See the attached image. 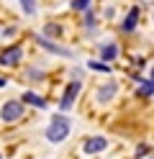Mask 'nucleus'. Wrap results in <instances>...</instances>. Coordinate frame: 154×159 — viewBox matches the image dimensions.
<instances>
[{"instance_id":"f257e3e1","label":"nucleus","mask_w":154,"mask_h":159,"mask_svg":"<svg viewBox=\"0 0 154 159\" xmlns=\"http://www.w3.org/2000/svg\"><path fill=\"white\" fill-rule=\"evenodd\" d=\"M69 128H72V121L67 116H54L51 123H49V128H46V139L51 144H62L69 136Z\"/></svg>"},{"instance_id":"f03ea898","label":"nucleus","mask_w":154,"mask_h":159,"mask_svg":"<svg viewBox=\"0 0 154 159\" xmlns=\"http://www.w3.org/2000/svg\"><path fill=\"white\" fill-rule=\"evenodd\" d=\"M0 116H3V121H8V123L18 121V118L23 116V103H18V100H8V103L3 105V111H0Z\"/></svg>"},{"instance_id":"7ed1b4c3","label":"nucleus","mask_w":154,"mask_h":159,"mask_svg":"<svg viewBox=\"0 0 154 159\" xmlns=\"http://www.w3.org/2000/svg\"><path fill=\"white\" fill-rule=\"evenodd\" d=\"M108 146V141L103 136H92V139H87L85 144H82V152L85 154H98V152H103V149Z\"/></svg>"},{"instance_id":"20e7f679","label":"nucleus","mask_w":154,"mask_h":159,"mask_svg":"<svg viewBox=\"0 0 154 159\" xmlns=\"http://www.w3.org/2000/svg\"><path fill=\"white\" fill-rule=\"evenodd\" d=\"M21 54H23V52H21L18 46H13V49H5V52L0 54V64H3V67H16V64L21 62Z\"/></svg>"},{"instance_id":"39448f33","label":"nucleus","mask_w":154,"mask_h":159,"mask_svg":"<svg viewBox=\"0 0 154 159\" xmlns=\"http://www.w3.org/2000/svg\"><path fill=\"white\" fill-rule=\"evenodd\" d=\"M77 93H80V82H69L67 85V90H64V98H62V108H64V111H67V108H72V103H75V98H77Z\"/></svg>"},{"instance_id":"423d86ee","label":"nucleus","mask_w":154,"mask_h":159,"mask_svg":"<svg viewBox=\"0 0 154 159\" xmlns=\"http://www.w3.org/2000/svg\"><path fill=\"white\" fill-rule=\"evenodd\" d=\"M116 93H118V85H116V82H108V85L98 87V100H100V103H110Z\"/></svg>"},{"instance_id":"0eeeda50","label":"nucleus","mask_w":154,"mask_h":159,"mask_svg":"<svg viewBox=\"0 0 154 159\" xmlns=\"http://www.w3.org/2000/svg\"><path fill=\"white\" fill-rule=\"evenodd\" d=\"M36 41L41 44V46H44V49H49V52H57V54H62V57H72V52H69V49H64V46H57V44H51V41H46V39H36Z\"/></svg>"},{"instance_id":"6e6552de","label":"nucleus","mask_w":154,"mask_h":159,"mask_svg":"<svg viewBox=\"0 0 154 159\" xmlns=\"http://www.w3.org/2000/svg\"><path fill=\"white\" fill-rule=\"evenodd\" d=\"M136 21H139V8H133V11H128V18L123 21V31H133L136 28Z\"/></svg>"},{"instance_id":"1a4fd4ad","label":"nucleus","mask_w":154,"mask_h":159,"mask_svg":"<svg viewBox=\"0 0 154 159\" xmlns=\"http://www.w3.org/2000/svg\"><path fill=\"white\" fill-rule=\"evenodd\" d=\"M100 57L108 59V62H110V59H116V57H118V46H116V44H103V46H100Z\"/></svg>"},{"instance_id":"9d476101","label":"nucleus","mask_w":154,"mask_h":159,"mask_svg":"<svg viewBox=\"0 0 154 159\" xmlns=\"http://www.w3.org/2000/svg\"><path fill=\"white\" fill-rule=\"evenodd\" d=\"M23 103H31V105H36V108H46V100H44V98H39L36 93H26L23 95Z\"/></svg>"},{"instance_id":"9b49d317","label":"nucleus","mask_w":154,"mask_h":159,"mask_svg":"<svg viewBox=\"0 0 154 159\" xmlns=\"http://www.w3.org/2000/svg\"><path fill=\"white\" fill-rule=\"evenodd\" d=\"M21 5H23V13L26 16H34L36 13V0H21Z\"/></svg>"},{"instance_id":"f8f14e48","label":"nucleus","mask_w":154,"mask_h":159,"mask_svg":"<svg viewBox=\"0 0 154 159\" xmlns=\"http://www.w3.org/2000/svg\"><path fill=\"white\" fill-rule=\"evenodd\" d=\"M44 34H49V36H54V39H57V36H62V28L54 26V23H46V26H44Z\"/></svg>"},{"instance_id":"ddd939ff","label":"nucleus","mask_w":154,"mask_h":159,"mask_svg":"<svg viewBox=\"0 0 154 159\" xmlns=\"http://www.w3.org/2000/svg\"><path fill=\"white\" fill-rule=\"evenodd\" d=\"M139 82H141L139 95H152V93H154V82H144V80H139Z\"/></svg>"},{"instance_id":"4468645a","label":"nucleus","mask_w":154,"mask_h":159,"mask_svg":"<svg viewBox=\"0 0 154 159\" xmlns=\"http://www.w3.org/2000/svg\"><path fill=\"white\" fill-rule=\"evenodd\" d=\"M90 69H100V72H110V67L105 62H98V59H92L90 62Z\"/></svg>"},{"instance_id":"2eb2a0df","label":"nucleus","mask_w":154,"mask_h":159,"mask_svg":"<svg viewBox=\"0 0 154 159\" xmlns=\"http://www.w3.org/2000/svg\"><path fill=\"white\" fill-rule=\"evenodd\" d=\"M87 5H90V0H72V8L75 11H87Z\"/></svg>"},{"instance_id":"dca6fc26","label":"nucleus","mask_w":154,"mask_h":159,"mask_svg":"<svg viewBox=\"0 0 154 159\" xmlns=\"http://www.w3.org/2000/svg\"><path fill=\"white\" fill-rule=\"evenodd\" d=\"M3 85H5V80H3V77H0V87H3Z\"/></svg>"},{"instance_id":"f3484780","label":"nucleus","mask_w":154,"mask_h":159,"mask_svg":"<svg viewBox=\"0 0 154 159\" xmlns=\"http://www.w3.org/2000/svg\"><path fill=\"white\" fill-rule=\"evenodd\" d=\"M152 82H154V69H152Z\"/></svg>"}]
</instances>
